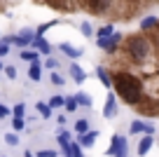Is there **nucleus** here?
<instances>
[{
	"mask_svg": "<svg viewBox=\"0 0 159 157\" xmlns=\"http://www.w3.org/2000/svg\"><path fill=\"white\" fill-rule=\"evenodd\" d=\"M56 66H59V61H56V59H47L45 61V68H49V70H56Z\"/></svg>",
	"mask_w": 159,
	"mask_h": 157,
	"instance_id": "34",
	"label": "nucleus"
},
{
	"mask_svg": "<svg viewBox=\"0 0 159 157\" xmlns=\"http://www.w3.org/2000/svg\"><path fill=\"white\" fill-rule=\"evenodd\" d=\"M24 113H26V106H24V103H16L14 108H12V115H14V117H24Z\"/></svg>",
	"mask_w": 159,
	"mask_h": 157,
	"instance_id": "26",
	"label": "nucleus"
},
{
	"mask_svg": "<svg viewBox=\"0 0 159 157\" xmlns=\"http://www.w3.org/2000/svg\"><path fill=\"white\" fill-rule=\"evenodd\" d=\"M19 59H24V61H38L40 59V52H38V49H21V52H19Z\"/></svg>",
	"mask_w": 159,
	"mask_h": 157,
	"instance_id": "15",
	"label": "nucleus"
},
{
	"mask_svg": "<svg viewBox=\"0 0 159 157\" xmlns=\"http://www.w3.org/2000/svg\"><path fill=\"white\" fill-rule=\"evenodd\" d=\"M129 131L131 134H154V127L148 124V122H140V120H134L129 124Z\"/></svg>",
	"mask_w": 159,
	"mask_h": 157,
	"instance_id": "7",
	"label": "nucleus"
},
{
	"mask_svg": "<svg viewBox=\"0 0 159 157\" xmlns=\"http://www.w3.org/2000/svg\"><path fill=\"white\" fill-rule=\"evenodd\" d=\"M75 101H77V106H84V108H91V96L87 92H77L75 94Z\"/></svg>",
	"mask_w": 159,
	"mask_h": 157,
	"instance_id": "16",
	"label": "nucleus"
},
{
	"mask_svg": "<svg viewBox=\"0 0 159 157\" xmlns=\"http://www.w3.org/2000/svg\"><path fill=\"white\" fill-rule=\"evenodd\" d=\"M35 108H38V113H40V117H42V120H49V117H52L49 103H40V101H38V106H35Z\"/></svg>",
	"mask_w": 159,
	"mask_h": 157,
	"instance_id": "18",
	"label": "nucleus"
},
{
	"mask_svg": "<svg viewBox=\"0 0 159 157\" xmlns=\"http://www.w3.org/2000/svg\"><path fill=\"white\" fill-rule=\"evenodd\" d=\"M2 157H5V155H2Z\"/></svg>",
	"mask_w": 159,
	"mask_h": 157,
	"instance_id": "42",
	"label": "nucleus"
},
{
	"mask_svg": "<svg viewBox=\"0 0 159 157\" xmlns=\"http://www.w3.org/2000/svg\"><path fill=\"white\" fill-rule=\"evenodd\" d=\"M30 45H33V47L38 49L40 54H45V56H47V54L52 52V45L47 42V40L42 38V35H35V38H33V42H30Z\"/></svg>",
	"mask_w": 159,
	"mask_h": 157,
	"instance_id": "10",
	"label": "nucleus"
},
{
	"mask_svg": "<svg viewBox=\"0 0 159 157\" xmlns=\"http://www.w3.org/2000/svg\"><path fill=\"white\" fill-rule=\"evenodd\" d=\"M110 33H115V26H103V28L98 31V35H96V38H108Z\"/></svg>",
	"mask_w": 159,
	"mask_h": 157,
	"instance_id": "29",
	"label": "nucleus"
},
{
	"mask_svg": "<svg viewBox=\"0 0 159 157\" xmlns=\"http://www.w3.org/2000/svg\"><path fill=\"white\" fill-rule=\"evenodd\" d=\"M63 106H66V110H68V113H75V110H77V101H75V96H68Z\"/></svg>",
	"mask_w": 159,
	"mask_h": 157,
	"instance_id": "22",
	"label": "nucleus"
},
{
	"mask_svg": "<svg viewBox=\"0 0 159 157\" xmlns=\"http://www.w3.org/2000/svg\"><path fill=\"white\" fill-rule=\"evenodd\" d=\"M54 24H56V21H47V24H42V26H40L38 31H35V35H45V33H47V31H49V28H52Z\"/></svg>",
	"mask_w": 159,
	"mask_h": 157,
	"instance_id": "28",
	"label": "nucleus"
},
{
	"mask_svg": "<svg viewBox=\"0 0 159 157\" xmlns=\"http://www.w3.org/2000/svg\"><path fill=\"white\" fill-rule=\"evenodd\" d=\"M152 145H154V134H145V136L140 138V143H138V155L145 157L150 150H152Z\"/></svg>",
	"mask_w": 159,
	"mask_h": 157,
	"instance_id": "8",
	"label": "nucleus"
},
{
	"mask_svg": "<svg viewBox=\"0 0 159 157\" xmlns=\"http://www.w3.org/2000/svg\"><path fill=\"white\" fill-rule=\"evenodd\" d=\"M49 80H52V84H56V87H61V84L66 82V80L59 75V70H52V78H49Z\"/></svg>",
	"mask_w": 159,
	"mask_h": 157,
	"instance_id": "27",
	"label": "nucleus"
},
{
	"mask_svg": "<svg viewBox=\"0 0 159 157\" xmlns=\"http://www.w3.org/2000/svg\"><path fill=\"white\" fill-rule=\"evenodd\" d=\"M14 38H16V35H5V38H2V42H7V45H14Z\"/></svg>",
	"mask_w": 159,
	"mask_h": 157,
	"instance_id": "37",
	"label": "nucleus"
},
{
	"mask_svg": "<svg viewBox=\"0 0 159 157\" xmlns=\"http://www.w3.org/2000/svg\"><path fill=\"white\" fill-rule=\"evenodd\" d=\"M5 75H7V80H16V68H14V66H7Z\"/></svg>",
	"mask_w": 159,
	"mask_h": 157,
	"instance_id": "33",
	"label": "nucleus"
},
{
	"mask_svg": "<svg viewBox=\"0 0 159 157\" xmlns=\"http://www.w3.org/2000/svg\"><path fill=\"white\" fill-rule=\"evenodd\" d=\"M5 141H7V145H19V136H16V131L14 134H7Z\"/></svg>",
	"mask_w": 159,
	"mask_h": 157,
	"instance_id": "32",
	"label": "nucleus"
},
{
	"mask_svg": "<svg viewBox=\"0 0 159 157\" xmlns=\"http://www.w3.org/2000/svg\"><path fill=\"white\" fill-rule=\"evenodd\" d=\"M7 52H10V45L0 40V56H7Z\"/></svg>",
	"mask_w": 159,
	"mask_h": 157,
	"instance_id": "36",
	"label": "nucleus"
},
{
	"mask_svg": "<svg viewBox=\"0 0 159 157\" xmlns=\"http://www.w3.org/2000/svg\"><path fill=\"white\" fill-rule=\"evenodd\" d=\"M35 157H59V152H56V150H49V148H47V150L35 152Z\"/></svg>",
	"mask_w": 159,
	"mask_h": 157,
	"instance_id": "30",
	"label": "nucleus"
},
{
	"mask_svg": "<svg viewBox=\"0 0 159 157\" xmlns=\"http://www.w3.org/2000/svg\"><path fill=\"white\" fill-rule=\"evenodd\" d=\"M70 78H73V80H75L77 84H82V82L87 80V73H84L82 68H80L77 64H70Z\"/></svg>",
	"mask_w": 159,
	"mask_h": 157,
	"instance_id": "14",
	"label": "nucleus"
},
{
	"mask_svg": "<svg viewBox=\"0 0 159 157\" xmlns=\"http://www.w3.org/2000/svg\"><path fill=\"white\" fill-rule=\"evenodd\" d=\"M119 40H122V33H110L108 38H96V45H98L101 49H105V52L112 54L115 49L119 47Z\"/></svg>",
	"mask_w": 159,
	"mask_h": 157,
	"instance_id": "4",
	"label": "nucleus"
},
{
	"mask_svg": "<svg viewBox=\"0 0 159 157\" xmlns=\"http://www.w3.org/2000/svg\"><path fill=\"white\" fill-rule=\"evenodd\" d=\"M108 155L110 157H129V143H126V138L119 136V134H115V136L110 138Z\"/></svg>",
	"mask_w": 159,
	"mask_h": 157,
	"instance_id": "3",
	"label": "nucleus"
},
{
	"mask_svg": "<svg viewBox=\"0 0 159 157\" xmlns=\"http://www.w3.org/2000/svg\"><path fill=\"white\" fill-rule=\"evenodd\" d=\"M0 70H2V61H0Z\"/></svg>",
	"mask_w": 159,
	"mask_h": 157,
	"instance_id": "40",
	"label": "nucleus"
},
{
	"mask_svg": "<svg viewBox=\"0 0 159 157\" xmlns=\"http://www.w3.org/2000/svg\"><path fill=\"white\" fill-rule=\"evenodd\" d=\"M28 78L33 80V82H40V78H42V64H40V59H38V61H30Z\"/></svg>",
	"mask_w": 159,
	"mask_h": 157,
	"instance_id": "12",
	"label": "nucleus"
},
{
	"mask_svg": "<svg viewBox=\"0 0 159 157\" xmlns=\"http://www.w3.org/2000/svg\"><path fill=\"white\" fill-rule=\"evenodd\" d=\"M33 38H35V31H30V28H21V33L14 38V45H19V49H24V47H28V45L33 42Z\"/></svg>",
	"mask_w": 159,
	"mask_h": 157,
	"instance_id": "6",
	"label": "nucleus"
},
{
	"mask_svg": "<svg viewBox=\"0 0 159 157\" xmlns=\"http://www.w3.org/2000/svg\"><path fill=\"white\" fill-rule=\"evenodd\" d=\"M115 115H117V98H115V94H108L105 96V106H103V117L112 120Z\"/></svg>",
	"mask_w": 159,
	"mask_h": 157,
	"instance_id": "5",
	"label": "nucleus"
},
{
	"mask_svg": "<svg viewBox=\"0 0 159 157\" xmlns=\"http://www.w3.org/2000/svg\"><path fill=\"white\" fill-rule=\"evenodd\" d=\"M80 31H82V35H87V38H89V35L94 33V28H91V24H89V21H84V24L80 26Z\"/></svg>",
	"mask_w": 159,
	"mask_h": 157,
	"instance_id": "31",
	"label": "nucleus"
},
{
	"mask_svg": "<svg viewBox=\"0 0 159 157\" xmlns=\"http://www.w3.org/2000/svg\"><path fill=\"white\" fill-rule=\"evenodd\" d=\"M157 143H159V138H157Z\"/></svg>",
	"mask_w": 159,
	"mask_h": 157,
	"instance_id": "41",
	"label": "nucleus"
},
{
	"mask_svg": "<svg viewBox=\"0 0 159 157\" xmlns=\"http://www.w3.org/2000/svg\"><path fill=\"white\" fill-rule=\"evenodd\" d=\"M24 127H26L24 117H14V120H12V129H14L16 134H19V131H24Z\"/></svg>",
	"mask_w": 159,
	"mask_h": 157,
	"instance_id": "23",
	"label": "nucleus"
},
{
	"mask_svg": "<svg viewBox=\"0 0 159 157\" xmlns=\"http://www.w3.org/2000/svg\"><path fill=\"white\" fill-rule=\"evenodd\" d=\"M56 120H59V124H61V127L66 124V115H56Z\"/></svg>",
	"mask_w": 159,
	"mask_h": 157,
	"instance_id": "38",
	"label": "nucleus"
},
{
	"mask_svg": "<svg viewBox=\"0 0 159 157\" xmlns=\"http://www.w3.org/2000/svg\"><path fill=\"white\" fill-rule=\"evenodd\" d=\"M126 52L134 61H145L150 54V42L143 38V35H131L126 40Z\"/></svg>",
	"mask_w": 159,
	"mask_h": 157,
	"instance_id": "2",
	"label": "nucleus"
},
{
	"mask_svg": "<svg viewBox=\"0 0 159 157\" xmlns=\"http://www.w3.org/2000/svg\"><path fill=\"white\" fill-rule=\"evenodd\" d=\"M112 84H115L117 96L124 103H129V106H136V103L143 98V84H140V80L136 78V75H131V73L112 75Z\"/></svg>",
	"mask_w": 159,
	"mask_h": 157,
	"instance_id": "1",
	"label": "nucleus"
},
{
	"mask_svg": "<svg viewBox=\"0 0 159 157\" xmlns=\"http://www.w3.org/2000/svg\"><path fill=\"white\" fill-rule=\"evenodd\" d=\"M24 157H35V155H33L30 150H26V152H24Z\"/></svg>",
	"mask_w": 159,
	"mask_h": 157,
	"instance_id": "39",
	"label": "nucleus"
},
{
	"mask_svg": "<svg viewBox=\"0 0 159 157\" xmlns=\"http://www.w3.org/2000/svg\"><path fill=\"white\" fill-rule=\"evenodd\" d=\"M59 49L63 52L66 56H70V59H80V56L84 54L80 47H73V45H68V42H63V45H59Z\"/></svg>",
	"mask_w": 159,
	"mask_h": 157,
	"instance_id": "11",
	"label": "nucleus"
},
{
	"mask_svg": "<svg viewBox=\"0 0 159 157\" xmlns=\"http://www.w3.org/2000/svg\"><path fill=\"white\" fill-rule=\"evenodd\" d=\"M98 138V131H84V134H77V141H80V145L82 148H91L94 145V141Z\"/></svg>",
	"mask_w": 159,
	"mask_h": 157,
	"instance_id": "9",
	"label": "nucleus"
},
{
	"mask_svg": "<svg viewBox=\"0 0 159 157\" xmlns=\"http://www.w3.org/2000/svg\"><path fill=\"white\" fill-rule=\"evenodd\" d=\"M89 131V122L87 120H75V134H84Z\"/></svg>",
	"mask_w": 159,
	"mask_h": 157,
	"instance_id": "21",
	"label": "nucleus"
},
{
	"mask_svg": "<svg viewBox=\"0 0 159 157\" xmlns=\"http://www.w3.org/2000/svg\"><path fill=\"white\" fill-rule=\"evenodd\" d=\"M96 75H98V80H101V84H103V87H108V89L112 87V75H110L103 66H96Z\"/></svg>",
	"mask_w": 159,
	"mask_h": 157,
	"instance_id": "13",
	"label": "nucleus"
},
{
	"mask_svg": "<svg viewBox=\"0 0 159 157\" xmlns=\"http://www.w3.org/2000/svg\"><path fill=\"white\" fill-rule=\"evenodd\" d=\"M87 2H91V10L94 12H105L110 7V0H87Z\"/></svg>",
	"mask_w": 159,
	"mask_h": 157,
	"instance_id": "17",
	"label": "nucleus"
},
{
	"mask_svg": "<svg viewBox=\"0 0 159 157\" xmlns=\"http://www.w3.org/2000/svg\"><path fill=\"white\" fill-rule=\"evenodd\" d=\"M63 103H66V98H63V96H52V101H49V108H52V110H54V108H61Z\"/></svg>",
	"mask_w": 159,
	"mask_h": 157,
	"instance_id": "24",
	"label": "nucleus"
},
{
	"mask_svg": "<svg viewBox=\"0 0 159 157\" xmlns=\"http://www.w3.org/2000/svg\"><path fill=\"white\" fill-rule=\"evenodd\" d=\"M140 28L143 31H150V28H157V17H145L140 21Z\"/></svg>",
	"mask_w": 159,
	"mask_h": 157,
	"instance_id": "20",
	"label": "nucleus"
},
{
	"mask_svg": "<svg viewBox=\"0 0 159 157\" xmlns=\"http://www.w3.org/2000/svg\"><path fill=\"white\" fill-rule=\"evenodd\" d=\"M56 141H59V143H70V131H66V129H61V131L56 134Z\"/></svg>",
	"mask_w": 159,
	"mask_h": 157,
	"instance_id": "25",
	"label": "nucleus"
},
{
	"mask_svg": "<svg viewBox=\"0 0 159 157\" xmlns=\"http://www.w3.org/2000/svg\"><path fill=\"white\" fill-rule=\"evenodd\" d=\"M68 157H84L82 145H80V143H70L68 145Z\"/></svg>",
	"mask_w": 159,
	"mask_h": 157,
	"instance_id": "19",
	"label": "nucleus"
},
{
	"mask_svg": "<svg viewBox=\"0 0 159 157\" xmlns=\"http://www.w3.org/2000/svg\"><path fill=\"white\" fill-rule=\"evenodd\" d=\"M7 115H12V108H7V106H2V103H0V120L7 117Z\"/></svg>",
	"mask_w": 159,
	"mask_h": 157,
	"instance_id": "35",
	"label": "nucleus"
}]
</instances>
